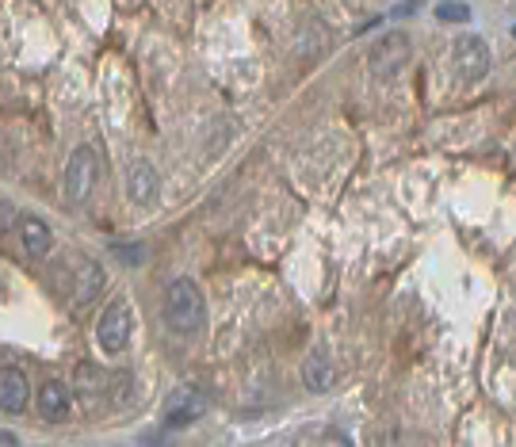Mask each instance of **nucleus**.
<instances>
[{
  "label": "nucleus",
  "mask_w": 516,
  "mask_h": 447,
  "mask_svg": "<svg viewBox=\"0 0 516 447\" xmlns=\"http://www.w3.org/2000/svg\"><path fill=\"white\" fill-rule=\"evenodd\" d=\"M96 180H100V157H96V149H73L69 153V161H65V176H62V188H65V199L69 203H85L92 188H96Z\"/></svg>",
  "instance_id": "2"
},
{
  "label": "nucleus",
  "mask_w": 516,
  "mask_h": 447,
  "mask_svg": "<svg viewBox=\"0 0 516 447\" xmlns=\"http://www.w3.org/2000/svg\"><path fill=\"white\" fill-rule=\"evenodd\" d=\"M8 222H12V207H8V203H0V230H8Z\"/></svg>",
  "instance_id": "15"
},
{
  "label": "nucleus",
  "mask_w": 516,
  "mask_h": 447,
  "mask_svg": "<svg viewBox=\"0 0 516 447\" xmlns=\"http://www.w3.org/2000/svg\"><path fill=\"white\" fill-rule=\"evenodd\" d=\"M20 241L23 249H27V256L31 260H39V256L50 253V245H54V234H50V226H46L43 218H20Z\"/></svg>",
  "instance_id": "11"
},
{
  "label": "nucleus",
  "mask_w": 516,
  "mask_h": 447,
  "mask_svg": "<svg viewBox=\"0 0 516 447\" xmlns=\"http://www.w3.org/2000/svg\"><path fill=\"white\" fill-rule=\"evenodd\" d=\"M100 287H104V268H100L96 260H85V264L77 268V276H73V306L92 302V298L100 295Z\"/></svg>",
  "instance_id": "13"
},
{
  "label": "nucleus",
  "mask_w": 516,
  "mask_h": 447,
  "mask_svg": "<svg viewBox=\"0 0 516 447\" xmlns=\"http://www.w3.org/2000/svg\"><path fill=\"white\" fill-rule=\"evenodd\" d=\"M452 62L459 69V77H467V81H478V77H486V69H490V50L482 39H459L452 50Z\"/></svg>",
  "instance_id": "6"
},
{
  "label": "nucleus",
  "mask_w": 516,
  "mask_h": 447,
  "mask_svg": "<svg viewBox=\"0 0 516 447\" xmlns=\"http://www.w3.org/2000/svg\"><path fill=\"white\" fill-rule=\"evenodd\" d=\"M302 379H306V386H310L314 394H325V390L333 386L337 371H333V360H329L325 348H314V352L306 356V363H302Z\"/></svg>",
  "instance_id": "9"
},
{
  "label": "nucleus",
  "mask_w": 516,
  "mask_h": 447,
  "mask_svg": "<svg viewBox=\"0 0 516 447\" xmlns=\"http://www.w3.org/2000/svg\"><path fill=\"white\" fill-rule=\"evenodd\" d=\"M130 318H134V310H130L127 298H115L108 310L100 314V321H96V341H100V348H104L108 356H119V352L127 348Z\"/></svg>",
  "instance_id": "3"
},
{
  "label": "nucleus",
  "mask_w": 516,
  "mask_h": 447,
  "mask_svg": "<svg viewBox=\"0 0 516 447\" xmlns=\"http://www.w3.org/2000/svg\"><path fill=\"white\" fill-rule=\"evenodd\" d=\"M513 35H516V27H513Z\"/></svg>",
  "instance_id": "16"
},
{
  "label": "nucleus",
  "mask_w": 516,
  "mask_h": 447,
  "mask_svg": "<svg viewBox=\"0 0 516 447\" xmlns=\"http://www.w3.org/2000/svg\"><path fill=\"white\" fill-rule=\"evenodd\" d=\"M409 58V35L402 31H394L387 39H379V43L371 46V54H367V65H371V73L375 77H394Z\"/></svg>",
  "instance_id": "4"
},
{
  "label": "nucleus",
  "mask_w": 516,
  "mask_h": 447,
  "mask_svg": "<svg viewBox=\"0 0 516 447\" xmlns=\"http://www.w3.org/2000/svg\"><path fill=\"white\" fill-rule=\"evenodd\" d=\"M39 413H43V421H50V425H58V421L69 417V386L62 379H46L39 386Z\"/></svg>",
  "instance_id": "8"
},
{
  "label": "nucleus",
  "mask_w": 516,
  "mask_h": 447,
  "mask_svg": "<svg viewBox=\"0 0 516 447\" xmlns=\"http://www.w3.org/2000/svg\"><path fill=\"white\" fill-rule=\"evenodd\" d=\"M203 409H207V394L199 386H180V390H172L169 402H165V425L169 428L192 425V421L203 417Z\"/></svg>",
  "instance_id": "5"
},
{
  "label": "nucleus",
  "mask_w": 516,
  "mask_h": 447,
  "mask_svg": "<svg viewBox=\"0 0 516 447\" xmlns=\"http://www.w3.org/2000/svg\"><path fill=\"white\" fill-rule=\"evenodd\" d=\"M436 16H440V20H448V23H467L471 20V8L448 0V4H440V8H436Z\"/></svg>",
  "instance_id": "14"
},
{
  "label": "nucleus",
  "mask_w": 516,
  "mask_h": 447,
  "mask_svg": "<svg viewBox=\"0 0 516 447\" xmlns=\"http://www.w3.org/2000/svg\"><path fill=\"white\" fill-rule=\"evenodd\" d=\"M73 390H77L81 402L92 405V398H100V394L108 390V371L96 367V363H77V371H73Z\"/></svg>",
  "instance_id": "10"
},
{
  "label": "nucleus",
  "mask_w": 516,
  "mask_h": 447,
  "mask_svg": "<svg viewBox=\"0 0 516 447\" xmlns=\"http://www.w3.org/2000/svg\"><path fill=\"white\" fill-rule=\"evenodd\" d=\"M127 188H130V199L142 203V207H150L153 199H157V172H153L150 161H134V165H130Z\"/></svg>",
  "instance_id": "12"
},
{
  "label": "nucleus",
  "mask_w": 516,
  "mask_h": 447,
  "mask_svg": "<svg viewBox=\"0 0 516 447\" xmlns=\"http://www.w3.org/2000/svg\"><path fill=\"white\" fill-rule=\"evenodd\" d=\"M27 394H31V386H27V375L20 367H0V409L4 413H23Z\"/></svg>",
  "instance_id": "7"
},
{
  "label": "nucleus",
  "mask_w": 516,
  "mask_h": 447,
  "mask_svg": "<svg viewBox=\"0 0 516 447\" xmlns=\"http://www.w3.org/2000/svg\"><path fill=\"white\" fill-rule=\"evenodd\" d=\"M165 321H169L172 333H184V337H192V333L203 329L207 302H203L192 279H172L169 283V291H165Z\"/></svg>",
  "instance_id": "1"
}]
</instances>
